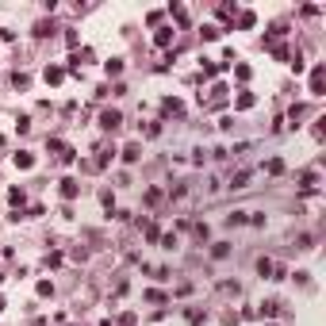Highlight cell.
<instances>
[{
  "label": "cell",
  "instance_id": "obj_1",
  "mask_svg": "<svg viewBox=\"0 0 326 326\" xmlns=\"http://www.w3.org/2000/svg\"><path fill=\"white\" fill-rule=\"evenodd\" d=\"M326 89V65H315L311 69V96H323Z\"/></svg>",
  "mask_w": 326,
  "mask_h": 326
},
{
  "label": "cell",
  "instance_id": "obj_2",
  "mask_svg": "<svg viewBox=\"0 0 326 326\" xmlns=\"http://www.w3.org/2000/svg\"><path fill=\"white\" fill-rule=\"evenodd\" d=\"M119 123H123V115H119V111H115V108H108V111H104V115H100V127H104V131H115Z\"/></svg>",
  "mask_w": 326,
  "mask_h": 326
},
{
  "label": "cell",
  "instance_id": "obj_3",
  "mask_svg": "<svg viewBox=\"0 0 326 326\" xmlns=\"http://www.w3.org/2000/svg\"><path fill=\"white\" fill-rule=\"evenodd\" d=\"M43 77H46V85H61V81H65V69H61V65H46Z\"/></svg>",
  "mask_w": 326,
  "mask_h": 326
},
{
  "label": "cell",
  "instance_id": "obj_4",
  "mask_svg": "<svg viewBox=\"0 0 326 326\" xmlns=\"http://www.w3.org/2000/svg\"><path fill=\"white\" fill-rule=\"evenodd\" d=\"M77 192H81V184H77L73 177H65V180H61V196H65V200H73Z\"/></svg>",
  "mask_w": 326,
  "mask_h": 326
},
{
  "label": "cell",
  "instance_id": "obj_5",
  "mask_svg": "<svg viewBox=\"0 0 326 326\" xmlns=\"http://www.w3.org/2000/svg\"><path fill=\"white\" fill-rule=\"evenodd\" d=\"M272 269H276V265H272L269 257H261V261H257V276H261V280H272Z\"/></svg>",
  "mask_w": 326,
  "mask_h": 326
},
{
  "label": "cell",
  "instance_id": "obj_6",
  "mask_svg": "<svg viewBox=\"0 0 326 326\" xmlns=\"http://www.w3.org/2000/svg\"><path fill=\"white\" fill-rule=\"evenodd\" d=\"M173 35H177L173 27H162V31L154 35V43H158V46H169V43H173Z\"/></svg>",
  "mask_w": 326,
  "mask_h": 326
},
{
  "label": "cell",
  "instance_id": "obj_7",
  "mask_svg": "<svg viewBox=\"0 0 326 326\" xmlns=\"http://www.w3.org/2000/svg\"><path fill=\"white\" fill-rule=\"evenodd\" d=\"M138 158H142V146H138V142H131V146L123 150V162H138Z\"/></svg>",
  "mask_w": 326,
  "mask_h": 326
},
{
  "label": "cell",
  "instance_id": "obj_8",
  "mask_svg": "<svg viewBox=\"0 0 326 326\" xmlns=\"http://www.w3.org/2000/svg\"><path fill=\"white\" fill-rule=\"evenodd\" d=\"M31 165H35V158H31L27 150H19V154H15V169H31Z\"/></svg>",
  "mask_w": 326,
  "mask_h": 326
},
{
  "label": "cell",
  "instance_id": "obj_9",
  "mask_svg": "<svg viewBox=\"0 0 326 326\" xmlns=\"http://www.w3.org/2000/svg\"><path fill=\"white\" fill-rule=\"evenodd\" d=\"M261 315H265V319H276V315H280V303H276V299L261 303Z\"/></svg>",
  "mask_w": 326,
  "mask_h": 326
},
{
  "label": "cell",
  "instance_id": "obj_10",
  "mask_svg": "<svg viewBox=\"0 0 326 326\" xmlns=\"http://www.w3.org/2000/svg\"><path fill=\"white\" fill-rule=\"evenodd\" d=\"M169 15H173V19H177V23H188V12H184V8H180V4H169Z\"/></svg>",
  "mask_w": 326,
  "mask_h": 326
},
{
  "label": "cell",
  "instance_id": "obj_11",
  "mask_svg": "<svg viewBox=\"0 0 326 326\" xmlns=\"http://www.w3.org/2000/svg\"><path fill=\"white\" fill-rule=\"evenodd\" d=\"M246 180H250V173H246V169H238V173L230 177V188H246Z\"/></svg>",
  "mask_w": 326,
  "mask_h": 326
},
{
  "label": "cell",
  "instance_id": "obj_12",
  "mask_svg": "<svg viewBox=\"0 0 326 326\" xmlns=\"http://www.w3.org/2000/svg\"><path fill=\"white\" fill-rule=\"evenodd\" d=\"M23 200H27L23 188H12V192H8V204H12V207H23Z\"/></svg>",
  "mask_w": 326,
  "mask_h": 326
},
{
  "label": "cell",
  "instance_id": "obj_13",
  "mask_svg": "<svg viewBox=\"0 0 326 326\" xmlns=\"http://www.w3.org/2000/svg\"><path fill=\"white\" fill-rule=\"evenodd\" d=\"M253 108V92H242V96H238V111H250Z\"/></svg>",
  "mask_w": 326,
  "mask_h": 326
},
{
  "label": "cell",
  "instance_id": "obj_14",
  "mask_svg": "<svg viewBox=\"0 0 326 326\" xmlns=\"http://www.w3.org/2000/svg\"><path fill=\"white\" fill-rule=\"evenodd\" d=\"M104 69H108V77H119V73H123V61H119V58H111Z\"/></svg>",
  "mask_w": 326,
  "mask_h": 326
},
{
  "label": "cell",
  "instance_id": "obj_15",
  "mask_svg": "<svg viewBox=\"0 0 326 326\" xmlns=\"http://www.w3.org/2000/svg\"><path fill=\"white\" fill-rule=\"evenodd\" d=\"M162 108L169 111V115H180V111H184V104H180V100H165Z\"/></svg>",
  "mask_w": 326,
  "mask_h": 326
},
{
  "label": "cell",
  "instance_id": "obj_16",
  "mask_svg": "<svg viewBox=\"0 0 326 326\" xmlns=\"http://www.w3.org/2000/svg\"><path fill=\"white\" fill-rule=\"evenodd\" d=\"M219 69H222V65H215V61H207V58H204V77H215Z\"/></svg>",
  "mask_w": 326,
  "mask_h": 326
},
{
  "label": "cell",
  "instance_id": "obj_17",
  "mask_svg": "<svg viewBox=\"0 0 326 326\" xmlns=\"http://www.w3.org/2000/svg\"><path fill=\"white\" fill-rule=\"evenodd\" d=\"M100 204H104V207H108V211H111V207H115V196H111L108 188H104V192H100Z\"/></svg>",
  "mask_w": 326,
  "mask_h": 326
},
{
  "label": "cell",
  "instance_id": "obj_18",
  "mask_svg": "<svg viewBox=\"0 0 326 326\" xmlns=\"http://www.w3.org/2000/svg\"><path fill=\"white\" fill-rule=\"evenodd\" d=\"M226 222H230V226H242V222H246V211H234V215H226Z\"/></svg>",
  "mask_w": 326,
  "mask_h": 326
},
{
  "label": "cell",
  "instance_id": "obj_19",
  "mask_svg": "<svg viewBox=\"0 0 326 326\" xmlns=\"http://www.w3.org/2000/svg\"><path fill=\"white\" fill-rule=\"evenodd\" d=\"M39 296H54V284L50 280H39Z\"/></svg>",
  "mask_w": 326,
  "mask_h": 326
},
{
  "label": "cell",
  "instance_id": "obj_20",
  "mask_svg": "<svg viewBox=\"0 0 326 326\" xmlns=\"http://www.w3.org/2000/svg\"><path fill=\"white\" fill-rule=\"evenodd\" d=\"M265 169H269V173H284V162H280V158H272V162L265 165Z\"/></svg>",
  "mask_w": 326,
  "mask_h": 326
},
{
  "label": "cell",
  "instance_id": "obj_21",
  "mask_svg": "<svg viewBox=\"0 0 326 326\" xmlns=\"http://www.w3.org/2000/svg\"><path fill=\"white\" fill-rule=\"evenodd\" d=\"M0 311H4V299H0Z\"/></svg>",
  "mask_w": 326,
  "mask_h": 326
}]
</instances>
